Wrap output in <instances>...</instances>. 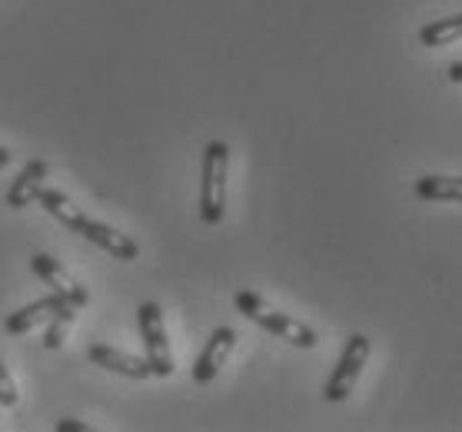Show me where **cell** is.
Instances as JSON below:
<instances>
[{"label": "cell", "instance_id": "52a82bcc", "mask_svg": "<svg viewBox=\"0 0 462 432\" xmlns=\"http://www.w3.org/2000/svg\"><path fill=\"white\" fill-rule=\"evenodd\" d=\"M31 270H33L37 276H41L43 283L51 286V293H57L60 299H67L70 306H77V309H80V306H87V299H90L84 286L77 283L74 276L67 273V270H63V266L57 263V260H53V256L37 253V256L31 260Z\"/></svg>", "mask_w": 462, "mask_h": 432}, {"label": "cell", "instance_id": "3957f363", "mask_svg": "<svg viewBox=\"0 0 462 432\" xmlns=\"http://www.w3.org/2000/svg\"><path fill=\"white\" fill-rule=\"evenodd\" d=\"M137 326L143 336V349H147L150 376H160V380L173 376V353H170L167 326H163V309L157 303H140Z\"/></svg>", "mask_w": 462, "mask_h": 432}, {"label": "cell", "instance_id": "5bb4252c", "mask_svg": "<svg viewBox=\"0 0 462 432\" xmlns=\"http://www.w3.org/2000/svg\"><path fill=\"white\" fill-rule=\"evenodd\" d=\"M77 319V306L63 303L51 319H47V333H43V349H60L63 346V336H67V329L74 326Z\"/></svg>", "mask_w": 462, "mask_h": 432}, {"label": "cell", "instance_id": "5b68a950", "mask_svg": "<svg viewBox=\"0 0 462 432\" xmlns=\"http://www.w3.org/2000/svg\"><path fill=\"white\" fill-rule=\"evenodd\" d=\"M74 233H80L87 243H94V246H100V250H106V253L114 256V260H137L140 256V246L134 236H126V233L114 230V226H106V223L100 220H90V216H80V223L74 226Z\"/></svg>", "mask_w": 462, "mask_h": 432}, {"label": "cell", "instance_id": "e0dca14e", "mask_svg": "<svg viewBox=\"0 0 462 432\" xmlns=\"http://www.w3.org/2000/svg\"><path fill=\"white\" fill-rule=\"evenodd\" d=\"M449 80H452V84H462V60L449 64Z\"/></svg>", "mask_w": 462, "mask_h": 432}, {"label": "cell", "instance_id": "6da1fadb", "mask_svg": "<svg viewBox=\"0 0 462 432\" xmlns=\"http://www.w3.org/2000/svg\"><path fill=\"white\" fill-rule=\"evenodd\" d=\"M233 306H236L246 319H253L256 326H263L266 333H273L276 339H286V343H293V346H300V349H313L316 343H319V336H316L306 323L273 309L263 296L250 293V290H240V293L233 296Z\"/></svg>", "mask_w": 462, "mask_h": 432}, {"label": "cell", "instance_id": "2e32d148", "mask_svg": "<svg viewBox=\"0 0 462 432\" xmlns=\"http://www.w3.org/2000/svg\"><path fill=\"white\" fill-rule=\"evenodd\" d=\"M57 432H90V426L80 419H57V426H53Z\"/></svg>", "mask_w": 462, "mask_h": 432}, {"label": "cell", "instance_id": "8992f818", "mask_svg": "<svg viewBox=\"0 0 462 432\" xmlns=\"http://www.w3.org/2000/svg\"><path fill=\"white\" fill-rule=\"evenodd\" d=\"M233 346H236V329H230V326L213 329V336L207 339L203 353L197 356V363H193V382H197V386H207V382L217 380V372L223 369V363H226V356L233 353Z\"/></svg>", "mask_w": 462, "mask_h": 432}, {"label": "cell", "instance_id": "7a4b0ae2", "mask_svg": "<svg viewBox=\"0 0 462 432\" xmlns=\"http://www.w3.org/2000/svg\"><path fill=\"white\" fill-rule=\"evenodd\" d=\"M226 167H230V147L223 140H210L203 147L200 170V220L207 226H220L226 213Z\"/></svg>", "mask_w": 462, "mask_h": 432}, {"label": "cell", "instance_id": "277c9868", "mask_svg": "<svg viewBox=\"0 0 462 432\" xmlns=\"http://www.w3.org/2000/svg\"><path fill=\"white\" fill-rule=\"evenodd\" d=\"M366 359H369V339L363 336V333H353V336L346 339V349H343L337 369L329 372V380H326V386H323L326 402L346 400L349 392H353V386H356L363 366H366Z\"/></svg>", "mask_w": 462, "mask_h": 432}, {"label": "cell", "instance_id": "ba28073f", "mask_svg": "<svg viewBox=\"0 0 462 432\" xmlns=\"http://www.w3.org/2000/svg\"><path fill=\"white\" fill-rule=\"evenodd\" d=\"M47 177H51V163H47V160H31V163L17 173V179L11 183V190H7L4 203H7L11 210H23V207L37 203V197H41V190H43V179Z\"/></svg>", "mask_w": 462, "mask_h": 432}, {"label": "cell", "instance_id": "ac0fdd59", "mask_svg": "<svg viewBox=\"0 0 462 432\" xmlns=\"http://www.w3.org/2000/svg\"><path fill=\"white\" fill-rule=\"evenodd\" d=\"M7 163H11V150L0 147V167H7Z\"/></svg>", "mask_w": 462, "mask_h": 432}, {"label": "cell", "instance_id": "4fadbf2b", "mask_svg": "<svg viewBox=\"0 0 462 432\" xmlns=\"http://www.w3.org/2000/svg\"><path fill=\"white\" fill-rule=\"evenodd\" d=\"M462 41V14H452L446 21H432L420 31L422 47H449Z\"/></svg>", "mask_w": 462, "mask_h": 432}, {"label": "cell", "instance_id": "8fae6325", "mask_svg": "<svg viewBox=\"0 0 462 432\" xmlns=\"http://www.w3.org/2000/svg\"><path fill=\"white\" fill-rule=\"evenodd\" d=\"M412 193L426 203H462V177H420Z\"/></svg>", "mask_w": 462, "mask_h": 432}, {"label": "cell", "instance_id": "9c48e42d", "mask_svg": "<svg viewBox=\"0 0 462 432\" xmlns=\"http://www.w3.org/2000/svg\"><path fill=\"white\" fill-rule=\"evenodd\" d=\"M87 356H90L94 366L120 372V376H126V380H147L150 376L147 359L130 356V353H124V349H116V346H106V343H94V346L87 349Z\"/></svg>", "mask_w": 462, "mask_h": 432}, {"label": "cell", "instance_id": "30bf717a", "mask_svg": "<svg viewBox=\"0 0 462 432\" xmlns=\"http://www.w3.org/2000/svg\"><path fill=\"white\" fill-rule=\"evenodd\" d=\"M67 303V299H60L57 293L43 296V299H37V303L23 306V309H17V313H11V317L4 319V329L11 333V336H21V333H31L37 323H47V319L60 309V306Z\"/></svg>", "mask_w": 462, "mask_h": 432}, {"label": "cell", "instance_id": "7c38bea8", "mask_svg": "<svg viewBox=\"0 0 462 432\" xmlns=\"http://www.w3.org/2000/svg\"><path fill=\"white\" fill-rule=\"evenodd\" d=\"M37 203H41L43 210L51 213L53 220L63 223L67 230H74L77 223H80V216H84V213H80V207H74V203H70V197H67V193L51 190V187H43L41 197H37Z\"/></svg>", "mask_w": 462, "mask_h": 432}, {"label": "cell", "instance_id": "9a60e30c", "mask_svg": "<svg viewBox=\"0 0 462 432\" xmlns=\"http://www.w3.org/2000/svg\"><path fill=\"white\" fill-rule=\"evenodd\" d=\"M17 400H21V392H17V382H14V376L7 372L4 359H0V406H17Z\"/></svg>", "mask_w": 462, "mask_h": 432}]
</instances>
